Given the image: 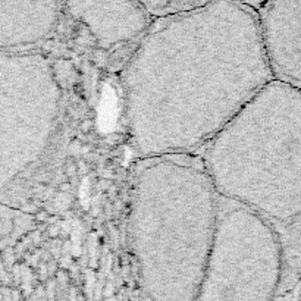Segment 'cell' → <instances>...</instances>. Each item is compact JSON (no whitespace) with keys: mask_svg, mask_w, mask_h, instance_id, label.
Segmentation results:
<instances>
[{"mask_svg":"<svg viewBox=\"0 0 301 301\" xmlns=\"http://www.w3.org/2000/svg\"><path fill=\"white\" fill-rule=\"evenodd\" d=\"M272 79L251 3L153 19L121 74L129 146L138 159L199 154Z\"/></svg>","mask_w":301,"mask_h":301,"instance_id":"cell-1","label":"cell"},{"mask_svg":"<svg viewBox=\"0 0 301 301\" xmlns=\"http://www.w3.org/2000/svg\"><path fill=\"white\" fill-rule=\"evenodd\" d=\"M219 200L199 154L138 159L126 235L141 301H194L213 247Z\"/></svg>","mask_w":301,"mask_h":301,"instance_id":"cell-2","label":"cell"},{"mask_svg":"<svg viewBox=\"0 0 301 301\" xmlns=\"http://www.w3.org/2000/svg\"><path fill=\"white\" fill-rule=\"evenodd\" d=\"M222 199L272 222L301 216V91L272 79L203 150Z\"/></svg>","mask_w":301,"mask_h":301,"instance_id":"cell-3","label":"cell"},{"mask_svg":"<svg viewBox=\"0 0 301 301\" xmlns=\"http://www.w3.org/2000/svg\"><path fill=\"white\" fill-rule=\"evenodd\" d=\"M281 270L272 224L221 197L213 247L194 301H273Z\"/></svg>","mask_w":301,"mask_h":301,"instance_id":"cell-4","label":"cell"},{"mask_svg":"<svg viewBox=\"0 0 301 301\" xmlns=\"http://www.w3.org/2000/svg\"><path fill=\"white\" fill-rule=\"evenodd\" d=\"M251 6L273 79L301 91V2L272 0Z\"/></svg>","mask_w":301,"mask_h":301,"instance_id":"cell-5","label":"cell"},{"mask_svg":"<svg viewBox=\"0 0 301 301\" xmlns=\"http://www.w3.org/2000/svg\"><path fill=\"white\" fill-rule=\"evenodd\" d=\"M63 11L86 26L104 50L140 41L153 21L141 2H63Z\"/></svg>","mask_w":301,"mask_h":301,"instance_id":"cell-6","label":"cell"},{"mask_svg":"<svg viewBox=\"0 0 301 301\" xmlns=\"http://www.w3.org/2000/svg\"><path fill=\"white\" fill-rule=\"evenodd\" d=\"M151 19L169 18L181 13L194 11L200 8L204 2H188V0H146L141 2Z\"/></svg>","mask_w":301,"mask_h":301,"instance_id":"cell-7","label":"cell"}]
</instances>
